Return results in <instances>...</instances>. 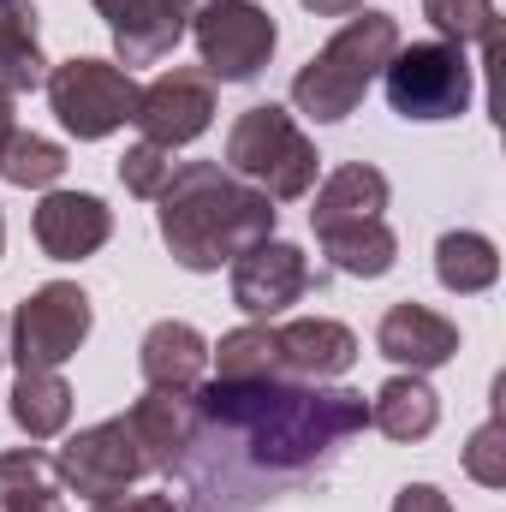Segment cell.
I'll use <instances>...</instances> for the list:
<instances>
[{
    "label": "cell",
    "instance_id": "1",
    "mask_svg": "<svg viewBox=\"0 0 506 512\" xmlns=\"http://www.w3.org/2000/svg\"><path fill=\"white\" fill-rule=\"evenodd\" d=\"M203 429L173 471L179 512H262L322 489L346 447L370 429V399L328 382H209L197 387Z\"/></svg>",
    "mask_w": 506,
    "mask_h": 512
},
{
    "label": "cell",
    "instance_id": "2",
    "mask_svg": "<svg viewBox=\"0 0 506 512\" xmlns=\"http://www.w3.org/2000/svg\"><path fill=\"white\" fill-rule=\"evenodd\" d=\"M274 221L280 209L239 173H227L221 161H179L167 191L155 197L161 245L173 251L185 274H215L221 262L274 239Z\"/></svg>",
    "mask_w": 506,
    "mask_h": 512
},
{
    "label": "cell",
    "instance_id": "3",
    "mask_svg": "<svg viewBox=\"0 0 506 512\" xmlns=\"http://www.w3.org/2000/svg\"><path fill=\"white\" fill-rule=\"evenodd\" d=\"M399 48V18L393 12H352L298 72H292V108L310 114L316 126H340L358 114V102L370 96V84L381 78V66Z\"/></svg>",
    "mask_w": 506,
    "mask_h": 512
},
{
    "label": "cell",
    "instance_id": "4",
    "mask_svg": "<svg viewBox=\"0 0 506 512\" xmlns=\"http://www.w3.org/2000/svg\"><path fill=\"white\" fill-rule=\"evenodd\" d=\"M227 173H239L245 185H256L268 203H298V197L316 191L322 155H316V143L304 137V126L286 108L256 102L227 131Z\"/></svg>",
    "mask_w": 506,
    "mask_h": 512
},
{
    "label": "cell",
    "instance_id": "5",
    "mask_svg": "<svg viewBox=\"0 0 506 512\" xmlns=\"http://www.w3.org/2000/svg\"><path fill=\"white\" fill-rule=\"evenodd\" d=\"M381 90H387V108L411 126H441V120H459L477 96V66L465 60V48L453 42H399L393 60L381 66Z\"/></svg>",
    "mask_w": 506,
    "mask_h": 512
},
{
    "label": "cell",
    "instance_id": "6",
    "mask_svg": "<svg viewBox=\"0 0 506 512\" xmlns=\"http://www.w3.org/2000/svg\"><path fill=\"white\" fill-rule=\"evenodd\" d=\"M48 108L60 114V126L78 143H102L137 114V78L120 60H96V54H72L60 66H48L42 78Z\"/></svg>",
    "mask_w": 506,
    "mask_h": 512
},
{
    "label": "cell",
    "instance_id": "7",
    "mask_svg": "<svg viewBox=\"0 0 506 512\" xmlns=\"http://www.w3.org/2000/svg\"><path fill=\"white\" fill-rule=\"evenodd\" d=\"M90 328H96L90 292L78 280H48V286H36L12 310V322H6V340H12L6 358L18 370H60L66 358H78V346L90 340Z\"/></svg>",
    "mask_w": 506,
    "mask_h": 512
},
{
    "label": "cell",
    "instance_id": "8",
    "mask_svg": "<svg viewBox=\"0 0 506 512\" xmlns=\"http://www.w3.org/2000/svg\"><path fill=\"white\" fill-rule=\"evenodd\" d=\"M191 36H197L203 72L221 78V84H251L256 72L274 60V48H280V24L256 0H215V6H203L191 18Z\"/></svg>",
    "mask_w": 506,
    "mask_h": 512
},
{
    "label": "cell",
    "instance_id": "9",
    "mask_svg": "<svg viewBox=\"0 0 506 512\" xmlns=\"http://www.w3.org/2000/svg\"><path fill=\"white\" fill-rule=\"evenodd\" d=\"M54 471H60V483H66L72 495H84L90 507H96V501H114V495H131V489L149 477V465H143V453H137V441H131L126 417H108V423L78 429V435L54 453Z\"/></svg>",
    "mask_w": 506,
    "mask_h": 512
},
{
    "label": "cell",
    "instance_id": "10",
    "mask_svg": "<svg viewBox=\"0 0 506 512\" xmlns=\"http://www.w3.org/2000/svg\"><path fill=\"white\" fill-rule=\"evenodd\" d=\"M131 126L143 131V143L161 149H185L215 126V78L203 66H167L149 84H137V114Z\"/></svg>",
    "mask_w": 506,
    "mask_h": 512
},
{
    "label": "cell",
    "instance_id": "11",
    "mask_svg": "<svg viewBox=\"0 0 506 512\" xmlns=\"http://www.w3.org/2000/svg\"><path fill=\"white\" fill-rule=\"evenodd\" d=\"M102 18H108V36H114V60L120 66H155V60H167L179 42H185V30H191V18L203 12V0H90Z\"/></svg>",
    "mask_w": 506,
    "mask_h": 512
},
{
    "label": "cell",
    "instance_id": "12",
    "mask_svg": "<svg viewBox=\"0 0 506 512\" xmlns=\"http://www.w3.org/2000/svg\"><path fill=\"white\" fill-rule=\"evenodd\" d=\"M227 268H233V304L251 322L286 316L310 292V256L298 251V245H286V239H262L245 256H233Z\"/></svg>",
    "mask_w": 506,
    "mask_h": 512
},
{
    "label": "cell",
    "instance_id": "13",
    "mask_svg": "<svg viewBox=\"0 0 506 512\" xmlns=\"http://www.w3.org/2000/svg\"><path fill=\"white\" fill-rule=\"evenodd\" d=\"M126 429H131V441H137V453H143V465L161 471V477H173L185 465L197 429H203L197 387H149L143 399H131Z\"/></svg>",
    "mask_w": 506,
    "mask_h": 512
},
{
    "label": "cell",
    "instance_id": "14",
    "mask_svg": "<svg viewBox=\"0 0 506 512\" xmlns=\"http://www.w3.org/2000/svg\"><path fill=\"white\" fill-rule=\"evenodd\" d=\"M376 352L387 364L411 370V376H429V370H441V364L459 358V322L441 316V310H429V304H417V298L387 304L376 322Z\"/></svg>",
    "mask_w": 506,
    "mask_h": 512
},
{
    "label": "cell",
    "instance_id": "15",
    "mask_svg": "<svg viewBox=\"0 0 506 512\" xmlns=\"http://www.w3.org/2000/svg\"><path fill=\"white\" fill-rule=\"evenodd\" d=\"M30 233H36L42 256L84 262V256H96L114 239V209L102 197H90V191H42L36 215H30Z\"/></svg>",
    "mask_w": 506,
    "mask_h": 512
},
{
    "label": "cell",
    "instance_id": "16",
    "mask_svg": "<svg viewBox=\"0 0 506 512\" xmlns=\"http://www.w3.org/2000/svg\"><path fill=\"white\" fill-rule=\"evenodd\" d=\"M274 346H280V370L292 382H340L358 364V334L346 322H334V316L280 322L274 328Z\"/></svg>",
    "mask_w": 506,
    "mask_h": 512
},
{
    "label": "cell",
    "instance_id": "17",
    "mask_svg": "<svg viewBox=\"0 0 506 512\" xmlns=\"http://www.w3.org/2000/svg\"><path fill=\"white\" fill-rule=\"evenodd\" d=\"M435 423H441V393L423 382V376H411V370L387 376V382L370 393V429H381V435L399 441V447L429 441Z\"/></svg>",
    "mask_w": 506,
    "mask_h": 512
},
{
    "label": "cell",
    "instance_id": "18",
    "mask_svg": "<svg viewBox=\"0 0 506 512\" xmlns=\"http://www.w3.org/2000/svg\"><path fill=\"white\" fill-rule=\"evenodd\" d=\"M387 197H393V185H387L381 167H370V161H346V167H334V173L316 185L310 227L322 233V227H340V221H370V215L387 209Z\"/></svg>",
    "mask_w": 506,
    "mask_h": 512
},
{
    "label": "cell",
    "instance_id": "19",
    "mask_svg": "<svg viewBox=\"0 0 506 512\" xmlns=\"http://www.w3.org/2000/svg\"><path fill=\"white\" fill-rule=\"evenodd\" d=\"M137 370H143L149 387H203L209 340L191 322H155L137 346Z\"/></svg>",
    "mask_w": 506,
    "mask_h": 512
},
{
    "label": "cell",
    "instance_id": "20",
    "mask_svg": "<svg viewBox=\"0 0 506 512\" xmlns=\"http://www.w3.org/2000/svg\"><path fill=\"white\" fill-rule=\"evenodd\" d=\"M316 245H322V256L334 262V274H352V280H381V274L399 262V233L387 227V215L322 227Z\"/></svg>",
    "mask_w": 506,
    "mask_h": 512
},
{
    "label": "cell",
    "instance_id": "21",
    "mask_svg": "<svg viewBox=\"0 0 506 512\" xmlns=\"http://www.w3.org/2000/svg\"><path fill=\"white\" fill-rule=\"evenodd\" d=\"M48 54H42V18L30 0H0V90L24 96L42 90Z\"/></svg>",
    "mask_w": 506,
    "mask_h": 512
},
{
    "label": "cell",
    "instance_id": "22",
    "mask_svg": "<svg viewBox=\"0 0 506 512\" xmlns=\"http://www.w3.org/2000/svg\"><path fill=\"white\" fill-rule=\"evenodd\" d=\"M6 405H12V423H18L30 441H54V435H66V423H72V387H66L60 370H18Z\"/></svg>",
    "mask_w": 506,
    "mask_h": 512
},
{
    "label": "cell",
    "instance_id": "23",
    "mask_svg": "<svg viewBox=\"0 0 506 512\" xmlns=\"http://www.w3.org/2000/svg\"><path fill=\"white\" fill-rule=\"evenodd\" d=\"M0 512H66L54 453H42V447L0 453Z\"/></svg>",
    "mask_w": 506,
    "mask_h": 512
},
{
    "label": "cell",
    "instance_id": "24",
    "mask_svg": "<svg viewBox=\"0 0 506 512\" xmlns=\"http://www.w3.org/2000/svg\"><path fill=\"white\" fill-rule=\"evenodd\" d=\"M435 280L453 292V298H477L501 280V251L489 233H471V227H453L441 233L435 245Z\"/></svg>",
    "mask_w": 506,
    "mask_h": 512
},
{
    "label": "cell",
    "instance_id": "25",
    "mask_svg": "<svg viewBox=\"0 0 506 512\" xmlns=\"http://www.w3.org/2000/svg\"><path fill=\"white\" fill-rule=\"evenodd\" d=\"M209 364H215V382H274V376H286L268 322H245V328L221 334V346H209Z\"/></svg>",
    "mask_w": 506,
    "mask_h": 512
},
{
    "label": "cell",
    "instance_id": "26",
    "mask_svg": "<svg viewBox=\"0 0 506 512\" xmlns=\"http://www.w3.org/2000/svg\"><path fill=\"white\" fill-rule=\"evenodd\" d=\"M66 173V149L42 131H12V143L0 149V179L18 191H54Z\"/></svg>",
    "mask_w": 506,
    "mask_h": 512
},
{
    "label": "cell",
    "instance_id": "27",
    "mask_svg": "<svg viewBox=\"0 0 506 512\" xmlns=\"http://www.w3.org/2000/svg\"><path fill=\"white\" fill-rule=\"evenodd\" d=\"M423 18L441 30V42L471 48V42H495L501 36V12L495 0H423Z\"/></svg>",
    "mask_w": 506,
    "mask_h": 512
},
{
    "label": "cell",
    "instance_id": "28",
    "mask_svg": "<svg viewBox=\"0 0 506 512\" xmlns=\"http://www.w3.org/2000/svg\"><path fill=\"white\" fill-rule=\"evenodd\" d=\"M167 179H173V149H161V143H131L126 155H120V185H126L131 197L155 203V197L167 191Z\"/></svg>",
    "mask_w": 506,
    "mask_h": 512
},
{
    "label": "cell",
    "instance_id": "29",
    "mask_svg": "<svg viewBox=\"0 0 506 512\" xmlns=\"http://www.w3.org/2000/svg\"><path fill=\"white\" fill-rule=\"evenodd\" d=\"M465 477L483 483V489H506V435H501V417L477 423L471 441H465Z\"/></svg>",
    "mask_w": 506,
    "mask_h": 512
},
{
    "label": "cell",
    "instance_id": "30",
    "mask_svg": "<svg viewBox=\"0 0 506 512\" xmlns=\"http://www.w3.org/2000/svg\"><path fill=\"white\" fill-rule=\"evenodd\" d=\"M393 512H453V501L435 489V483H405L393 495Z\"/></svg>",
    "mask_w": 506,
    "mask_h": 512
},
{
    "label": "cell",
    "instance_id": "31",
    "mask_svg": "<svg viewBox=\"0 0 506 512\" xmlns=\"http://www.w3.org/2000/svg\"><path fill=\"white\" fill-rule=\"evenodd\" d=\"M96 512H179L173 495H114V501H96Z\"/></svg>",
    "mask_w": 506,
    "mask_h": 512
},
{
    "label": "cell",
    "instance_id": "32",
    "mask_svg": "<svg viewBox=\"0 0 506 512\" xmlns=\"http://www.w3.org/2000/svg\"><path fill=\"white\" fill-rule=\"evenodd\" d=\"M304 12H316V18H352V12H364V0H298Z\"/></svg>",
    "mask_w": 506,
    "mask_h": 512
},
{
    "label": "cell",
    "instance_id": "33",
    "mask_svg": "<svg viewBox=\"0 0 506 512\" xmlns=\"http://www.w3.org/2000/svg\"><path fill=\"white\" fill-rule=\"evenodd\" d=\"M12 131H18V108H12V96L0 90V149L12 143Z\"/></svg>",
    "mask_w": 506,
    "mask_h": 512
},
{
    "label": "cell",
    "instance_id": "34",
    "mask_svg": "<svg viewBox=\"0 0 506 512\" xmlns=\"http://www.w3.org/2000/svg\"><path fill=\"white\" fill-rule=\"evenodd\" d=\"M0 358H6V316H0Z\"/></svg>",
    "mask_w": 506,
    "mask_h": 512
},
{
    "label": "cell",
    "instance_id": "35",
    "mask_svg": "<svg viewBox=\"0 0 506 512\" xmlns=\"http://www.w3.org/2000/svg\"><path fill=\"white\" fill-rule=\"evenodd\" d=\"M0 251H6V215H0Z\"/></svg>",
    "mask_w": 506,
    "mask_h": 512
}]
</instances>
